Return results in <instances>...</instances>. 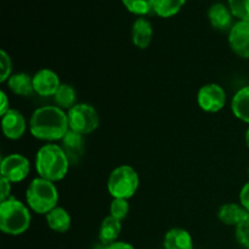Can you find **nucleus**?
<instances>
[{
	"instance_id": "obj_1",
	"label": "nucleus",
	"mask_w": 249,
	"mask_h": 249,
	"mask_svg": "<svg viewBox=\"0 0 249 249\" xmlns=\"http://www.w3.org/2000/svg\"><path fill=\"white\" fill-rule=\"evenodd\" d=\"M31 133L36 139L44 141L62 140L67 134L70 124L68 117L62 108L56 106H44L32 114Z\"/></svg>"
},
{
	"instance_id": "obj_2",
	"label": "nucleus",
	"mask_w": 249,
	"mask_h": 249,
	"mask_svg": "<svg viewBox=\"0 0 249 249\" xmlns=\"http://www.w3.org/2000/svg\"><path fill=\"white\" fill-rule=\"evenodd\" d=\"M70 160L62 147L55 143L43 146L36 152V169L39 177L49 181H60L66 177Z\"/></svg>"
},
{
	"instance_id": "obj_3",
	"label": "nucleus",
	"mask_w": 249,
	"mask_h": 249,
	"mask_svg": "<svg viewBox=\"0 0 249 249\" xmlns=\"http://www.w3.org/2000/svg\"><path fill=\"white\" fill-rule=\"evenodd\" d=\"M31 225V213L18 199L10 197L0 203V230L6 235L26 232Z\"/></svg>"
},
{
	"instance_id": "obj_4",
	"label": "nucleus",
	"mask_w": 249,
	"mask_h": 249,
	"mask_svg": "<svg viewBox=\"0 0 249 249\" xmlns=\"http://www.w3.org/2000/svg\"><path fill=\"white\" fill-rule=\"evenodd\" d=\"M29 208L38 214H48L57 207L58 192L53 181L36 178L29 184L26 192Z\"/></svg>"
},
{
	"instance_id": "obj_5",
	"label": "nucleus",
	"mask_w": 249,
	"mask_h": 249,
	"mask_svg": "<svg viewBox=\"0 0 249 249\" xmlns=\"http://www.w3.org/2000/svg\"><path fill=\"white\" fill-rule=\"evenodd\" d=\"M139 187V175L130 165H121L111 173L107 189L113 198L128 199L134 196Z\"/></svg>"
},
{
	"instance_id": "obj_6",
	"label": "nucleus",
	"mask_w": 249,
	"mask_h": 249,
	"mask_svg": "<svg viewBox=\"0 0 249 249\" xmlns=\"http://www.w3.org/2000/svg\"><path fill=\"white\" fill-rule=\"evenodd\" d=\"M68 124L71 130L78 134H90L99 126V114L88 104H78L68 109Z\"/></svg>"
},
{
	"instance_id": "obj_7",
	"label": "nucleus",
	"mask_w": 249,
	"mask_h": 249,
	"mask_svg": "<svg viewBox=\"0 0 249 249\" xmlns=\"http://www.w3.org/2000/svg\"><path fill=\"white\" fill-rule=\"evenodd\" d=\"M197 101L203 111L215 113L225 106L226 94L220 85L212 83V84H207L199 89Z\"/></svg>"
},
{
	"instance_id": "obj_8",
	"label": "nucleus",
	"mask_w": 249,
	"mask_h": 249,
	"mask_svg": "<svg viewBox=\"0 0 249 249\" xmlns=\"http://www.w3.org/2000/svg\"><path fill=\"white\" fill-rule=\"evenodd\" d=\"M31 170L29 160L24 156L14 153L1 160V178L10 182H19L26 179Z\"/></svg>"
},
{
	"instance_id": "obj_9",
	"label": "nucleus",
	"mask_w": 249,
	"mask_h": 249,
	"mask_svg": "<svg viewBox=\"0 0 249 249\" xmlns=\"http://www.w3.org/2000/svg\"><path fill=\"white\" fill-rule=\"evenodd\" d=\"M229 44L236 55L249 58V21L233 24L229 34Z\"/></svg>"
},
{
	"instance_id": "obj_10",
	"label": "nucleus",
	"mask_w": 249,
	"mask_h": 249,
	"mask_svg": "<svg viewBox=\"0 0 249 249\" xmlns=\"http://www.w3.org/2000/svg\"><path fill=\"white\" fill-rule=\"evenodd\" d=\"M60 85V78L51 70L44 68L33 75L34 91L40 96H53Z\"/></svg>"
},
{
	"instance_id": "obj_11",
	"label": "nucleus",
	"mask_w": 249,
	"mask_h": 249,
	"mask_svg": "<svg viewBox=\"0 0 249 249\" xmlns=\"http://www.w3.org/2000/svg\"><path fill=\"white\" fill-rule=\"evenodd\" d=\"M1 126L4 135L10 140H18L26 131V119L17 109H10L1 117Z\"/></svg>"
},
{
	"instance_id": "obj_12",
	"label": "nucleus",
	"mask_w": 249,
	"mask_h": 249,
	"mask_svg": "<svg viewBox=\"0 0 249 249\" xmlns=\"http://www.w3.org/2000/svg\"><path fill=\"white\" fill-rule=\"evenodd\" d=\"M62 150L67 156L70 164H78L84 153V139L82 134L73 130H68L62 139Z\"/></svg>"
},
{
	"instance_id": "obj_13",
	"label": "nucleus",
	"mask_w": 249,
	"mask_h": 249,
	"mask_svg": "<svg viewBox=\"0 0 249 249\" xmlns=\"http://www.w3.org/2000/svg\"><path fill=\"white\" fill-rule=\"evenodd\" d=\"M153 29L152 24L148 19L140 17L136 19L131 28V39H133L134 45L139 49H146L150 45L152 40Z\"/></svg>"
},
{
	"instance_id": "obj_14",
	"label": "nucleus",
	"mask_w": 249,
	"mask_h": 249,
	"mask_svg": "<svg viewBox=\"0 0 249 249\" xmlns=\"http://www.w3.org/2000/svg\"><path fill=\"white\" fill-rule=\"evenodd\" d=\"M208 18L212 27L218 31H226L229 28H232V14L230 10L224 4L216 2L213 4L208 10Z\"/></svg>"
},
{
	"instance_id": "obj_15",
	"label": "nucleus",
	"mask_w": 249,
	"mask_h": 249,
	"mask_svg": "<svg viewBox=\"0 0 249 249\" xmlns=\"http://www.w3.org/2000/svg\"><path fill=\"white\" fill-rule=\"evenodd\" d=\"M248 215V212L241 204L228 203L220 207L218 212V218L221 223L226 225L237 226L242 223Z\"/></svg>"
},
{
	"instance_id": "obj_16",
	"label": "nucleus",
	"mask_w": 249,
	"mask_h": 249,
	"mask_svg": "<svg viewBox=\"0 0 249 249\" xmlns=\"http://www.w3.org/2000/svg\"><path fill=\"white\" fill-rule=\"evenodd\" d=\"M165 249H194L192 237L184 229L175 228L167 232L164 237Z\"/></svg>"
},
{
	"instance_id": "obj_17",
	"label": "nucleus",
	"mask_w": 249,
	"mask_h": 249,
	"mask_svg": "<svg viewBox=\"0 0 249 249\" xmlns=\"http://www.w3.org/2000/svg\"><path fill=\"white\" fill-rule=\"evenodd\" d=\"M122 231L121 220L113 218L112 215L107 216L102 220L101 226L99 231V238L102 245L108 246L111 243L116 242L117 238L119 237Z\"/></svg>"
},
{
	"instance_id": "obj_18",
	"label": "nucleus",
	"mask_w": 249,
	"mask_h": 249,
	"mask_svg": "<svg viewBox=\"0 0 249 249\" xmlns=\"http://www.w3.org/2000/svg\"><path fill=\"white\" fill-rule=\"evenodd\" d=\"M46 223L51 230L56 232H66L71 228V215L62 207H56L46 214Z\"/></svg>"
},
{
	"instance_id": "obj_19",
	"label": "nucleus",
	"mask_w": 249,
	"mask_h": 249,
	"mask_svg": "<svg viewBox=\"0 0 249 249\" xmlns=\"http://www.w3.org/2000/svg\"><path fill=\"white\" fill-rule=\"evenodd\" d=\"M7 84L11 91L19 96H29L34 91L33 77H29L27 73L12 74L7 80Z\"/></svg>"
},
{
	"instance_id": "obj_20",
	"label": "nucleus",
	"mask_w": 249,
	"mask_h": 249,
	"mask_svg": "<svg viewBox=\"0 0 249 249\" xmlns=\"http://www.w3.org/2000/svg\"><path fill=\"white\" fill-rule=\"evenodd\" d=\"M233 114L245 123H249V85L236 92L231 104Z\"/></svg>"
},
{
	"instance_id": "obj_21",
	"label": "nucleus",
	"mask_w": 249,
	"mask_h": 249,
	"mask_svg": "<svg viewBox=\"0 0 249 249\" xmlns=\"http://www.w3.org/2000/svg\"><path fill=\"white\" fill-rule=\"evenodd\" d=\"M186 0H155V7L153 11L163 18H168L181 10Z\"/></svg>"
},
{
	"instance_id": "obj_22",
	"label": "nucleus",
	"mask_w": 249,
	"mask_h": 249,
	"mask_svg": "<svg viewBox=\"0 0 249 249\" xmlns=\"http://www.w3.org/2000/svg\"><path fill=\"white\" fill-rule=\"evenodd\" d=\"M53 99L60 108L71 109L75 106V99H77L74 88L68 84H61L56 94L53 95Z\"/></svg>"
},
{
	"instance_id": "obj_23",
	"label": "nucleus",
	"mask_w": 249,
	"mask_h": 249,
	"mask_svg": "<svg viewBox=\"0 0 249 249\" xmlns=\"http://www.w3.org/2000/svg\"><path fill=\"white\" fill-rule=\"evenodd\" d=\"M122 2L131 14L139 16L150 14L155 7V0H122Z\"/></svg>"
},
{
	"instance_id": "obj_24",
	"label": "nucleus",
	"mask_w": 249,
	"mask_h": 249,
	"mask_svg": "<svg viewBox=\"0 0 249 249\" xmlns=\"http://www.w3.org/2000/svg\"><path fill=\"white\" fill-rule=\"evenodd\" d=\"M231 14L241 21H249V0H229Z\"/></svg>"
},
{
	"instance_id": "obj_25",
	"label": "nucleus",
	"mask_w": 249,
	"mask_h": 249,
	"mask_svg": "<svg viewBox=\"0 0 249 249\" xmlns=\"http://www.w3.org/2000/svg\"><path fill=\"white\" fill-rule=\"evenodd\" d=\"M129 213L128 199L114 198L111 203V215L118 220H123Z\"/></svg>"
},
{
	"instance_id": "obj_26",
	"label": "nucleus",
	"mask_w": 249,
	"mask_h": 249,
	"mask_svg": "<svg viewBox=\"0 0 249 249\" xmlns=\"http://www.w3.org/2000/svg\"><path fill=\"white\" fill-rule=\"evenodd\" d=\"M236 237L240 245L249 249V213L245 220L236 226Z\"/></svg>"
},
{
	"instance_id": "obj_27",
	"label": "nucleus",
	"mask_w": 249,
	"mask_h": 249,
	"mask_svg": "<svg viewBox=\"0 0 249 249\" xmlns=\"http://www.w3.org/2000/svg\"><path fill=\"white\" fill-rule=\"evenodd\" d=\"M11 67H12V62L10 56L5 53L4 50L0 51V82L4 83L6 80H9V78L11 77Z\"/></svg>"
},
{
	"instance_id": "obj_28",
	"label": "nucleus",
	"mask_w": 249,
	"mask_h": 249,
	"mask_svg": "<svg viewBox=\"0 0 249 249\" xmlns=\"http://www.w3.org/2000/svg\"><path fill=\"white\" fill-rule=\"evenodd\" d=\"M10 192H11V185H10L9 180L1 178L0 180V199L1 202L6 201L7 198H10Z\"/></svg>"
},
{
	"instance_id": "obj_29",
	"label": "nucleus",
	"mask_w": 249,
	"mask_h": 249,
	"mask_svg": "<svg viewBox=\"0 0 249 249\" xmlns=\"http://www.w3.org/2000/svg\"><path fill=\"white\" fill-rule=\"evenodd\" d=\"M240 202L241 206L249 213V182H247V184L242 187V190H241Z\"/></svg>"
},
{
	"instance_id": "obj_30",
	"label": "nucleus",
	"mask_w": 249,
	"mask_h": 249,
	"mask_svg": "<svg viewBox=\"0 0 249 249\" xmlns=\"http://www.w3.org/2000/svg\"><path fill=\"white\" fill-rule=\"evenodd\" d=\"M0 96H1V107H0V114H1V117H2L4 114H6L7 112L10 111V104H9V100H7L6 94H5L4 91L0 92Z\"/></svg>"
},
{
	"instance_id": "obj_31",
	"label": "nucleus",
	"mask_w": 249,
	"mask_h": 249,
	"mask_svg": "<svg viewBox=\"0 0 249 249\" xmlns=\"http://www.w3.org/2000/svg\"><path fill=\"white\" fill-rule=\"evenodd\" d=\"M105 249H134V247L130 243L126 242H113L111 243V245L106 246Z\"/></svg>"
},
{
	"instance_id": "obj_32",
	"label": "nucleus",
	"mask_w": 249,
	"mask_h": 249,
	"mask_svg": "<svg viewBox=\"0 0 249 249\" xmlns=\"http://www.w3.org/2000/svg\"><path fill=\"white\" fill-rule=\"evenodd\" d=\"M246 143H247V146L249 148V128H248L247 133H246Z\"/></svg>"
},
{
	"instance_id": "obj_33",
	"label": "nucleus",
	"mask_w": 249,
	"mask_h": 249,
	"mask_svg": "<svg viewBox=\"0 0 249 249\" xmlns=\"http://www.w3.org/2000/svg\"><path fill=\"white\" fill-rule=\"evenodd\" d=\"M248 173H249V169H248Z\"/></svg>"
}]
</instances>
